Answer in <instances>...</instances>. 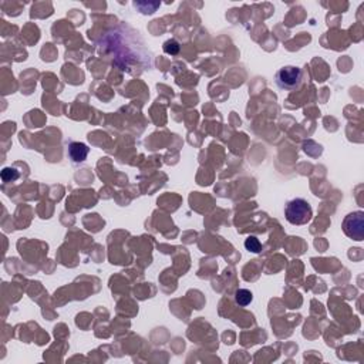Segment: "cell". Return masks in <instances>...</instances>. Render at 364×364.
<instances>
[{
    "mask_svg": "<svg viewBox=\"0 0 364 364\" xmlns=\"http://www.w3.org/2000/svg\"><path fill=\"white\" fill-rule=\"evenodd\" d=\"M285 216L292 225H306L312 221L313 210L310 204L303 198H296L289 201L285 209Z\"/></svg>",
    "mask_w": 364,
    "mask_h": 364,
    "instance_id": "obj_1",
    "label": "cell"
},
{
    "mask_svg": "<svg viewBox=\"0 0 364 364\" xmlns=\"http://www.w3.org/2000/svg\"><path fill=\"white\" fill-rule=\"evenodd\" d=\"M302 76H303V73L299 67L286 66L276 73V84L280 89L295 90L300 86Z\"/></svg>",
    "mask_w": 364,
    "mask_h": 364,
    "instance_id": "obj_2",
    "label": "cell"
},
{
    "mask_svg": "<svg viewBox=\"0 0 364 364\" xmlns=\"http://www.w3.org/2000/svg\"><path fill=\"white\" fill-rule=\"evenodd\" d=\"M343 231L354 241H363L364 236V213L362 210L349 213L343 221Z\"/></svg>",
    "mask_w": 364,
    "mask_h": 364,
    "instance_id": "obj_3",
    "label": "cell"
},
{
    "mask_svg": "<svg viewBox=\"0 0 364 364\" xmlns=\"http://www.w3.org/2000/svg\"><path fill=\"white\" fill-rule=\"evenodd\" d=\"M90 148L84 143H70L68 144V156L73 162H83L86 161Z\"/></svg>",
    "mask_w": 364,
    "mask_h": 364,
    "instance_id": "obj_4",
    "label": "cell"
},
{
    "mask_svg": "<svg viewBox=\"0 0 364 364\" xmlns=\"http://www.w3.org/2000/svg\"><path fill=\"white\" fill-rule=\"evenodd\" d=\"M252 300H254V295H252L251 290H248V289H239V290H236V293H235V302H236V305L245 308Z\"/></svg>",
    "mask_w": 364,
    "mask_h": 364,
    "instance_id": "obj_5",
    "label": "cell"
},
{
    "mask_svg": "<svg viewBox=\"0 0 364 364\" xmlns=\"http://www.w3.org/2000/svg\"><path fill=\"white\" fill-rule=\"evenodd\" d=\"M245 248L249 251V252H254V254H259L262 251V245L259 242V239L256 236H249L246 241H245Z\"/></svg>",
    "mask_w": 364,
    "mask_h": 364,
    "instance_id": "obj_6",
    "label": "cell"
},
{
    "mask_svg": "<svg viewBox=\"0 0 364 364\" xmlns=\"http://www.w3.org/2000/svg\"><path fill=\"white\" fill-rule=\"evenodd\" d=\"M164 52L166 54L177 55L179 53V43L177 40H168L164 43Z\"/></svg>",
    "mask_w": 364,
    "mask_h": 364,
    "instance_id": "obj_7",
    "label": "cell"
},
{
    "mask_svg": "<svg viewBox=\"0 0 364 364\" xmlns=\"http://www.w3.org/2000/svg\"><path fill=\"white\" fill-rule=\"evenodd\" d=\"M17 178H19V174H17L16 169H13V168H4V169L1 171V179H3L4 182L16 181Z\"/></svg>",
    "mask_w": 364,
    "mask_h": 364,
    "instance_id": "obj_8",
    "label": "cell"
}]
</instances>
